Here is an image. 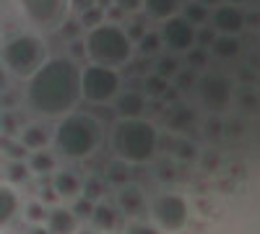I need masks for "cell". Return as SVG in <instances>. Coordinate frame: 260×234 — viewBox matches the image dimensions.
<instances>
[{
	"label": "cell",
	"instance_id": "8992f818",
	"mask_svg": "<svg viewBox=\"0 0 260 234\" xmlns=\"http://www.w3.org/2000/svg\"><path fill=\"white\" fill-rule=\"evenodd\" d=\"M81 91L83 99L91 104H107V102H117L120 91V76L115 68H104V65H91L83 68L81 73Z\"/></svg>",
	"mask_w": 260,
	"mask_h": 234
},
{
	"label": "cell",
	"instance_id": "836d02e7",
	"mask_svg": "<svg viewBox=\"0 0 260 234\" xmlns=\"http://www.w3.org/2000/svg\"><path fill=\"white\" fill-rule=\"evenodd\" d=\"M213 42H216V34H213V31H208V29H198V45H201V50L211 47Z\"/></svg>",
	"mask_w": 260,
	"mask_h": 234
},
{
	"label": "cell",
	"instance_id": "9c48e42d",
	"mask_svg": "<svg viewBox=\"0 0 260 234\" xmlns=\"http://www.w3.org/2000/svg\"><path fill=\"white\" fill-rule=\"evenodd\" d=\"M161 42L172 52H190L198 45V26H192L185 16H175V18L164 21Z\"/></svg>",
	"mask_w": 260,
	"mask_h": 234
},
{
	"label": "cell",
	"instance_id": "7402d4cb",
	"mask_svg": "<svg viewBox=\"0 0 260 234\" xmlns=\"http://www.w3.org/2000/svg\"><path fill=\"white\" fill-rule=\"evenodd\" d=\"M182 16L190 21L192 26H203L206 21L211 18V16H208V8H206L203 3H198V0H190V3L185 6V13H182Z\"/></svg>",
	"mask_w": 260,
	"mask_h": 234
},
{
	"label": "cell",
	"instance_id": "f1b7e54d",
	"mask_svg": "<svg viewBox=\"0 0 260 234\" xmlns=\"http://www.w3.org/2000/svg\"><path fill=\"white\" fill-rule=\"evenodd\" d=\"M161 45H164L161 34H143L141 42H138V50H141V52H156Z\"/></svg>",
	"mask_w": 260,
	"mask_h": 234
},
{
	"label": "cell",
	"instance_id": "60d3db41",
	"mask_svg": "<svg viewBox=\"0 0 260 234\" xmlns=\"http://www.w3.org/2000/svg\"><path fill=\"white\" fill-rule=\"evenodd\" d=\"M76 234H94L91 229H81V231H76Z\"/></svg>",
	"mask_w": 260,
	"mask_h": 234
},
{
	"label": "cell",
	"instance_id": "d6986e66",
	"mask_svg": "<svg viewBox=\"0 0 260 234\" xmlns=\"http://www.w3.org/2000/svg\"><path fill=\"white\" fill-rule=\"evenodd\" d=\"M143 8L148 16L154 18H175L177 8H180V0H143Z\"/></svg>",
	"mask_w": 260,
	"mask_h": 234
},
{
	"label": "cell",
	"instance_id": "83f0119b",
	"mask_svg": "<svg viewBox=\"0 0 260 234\" xmlns=\"http://www.w3.org/2000/svg\"><path fill=\"white\" fill-rule=\"evenodd\" d=\"M83 195L89 198V200H94V203H102V200H99V198L104 195V187H102V182H99L96 177L86 180V185H83Z\"/></svg>",
	"mask_w": 260,
	"mask_h": 234
},
{
	"label": "cell",
	"instance_id": "52a82bcc",
	"mask_svg": "<svg viewBox=\"0 0 260 234\" xmlns=\"http://www.w3.org/2000/svg\"><path fill=\"white\" fill-rule=\"evenodd\" d=\"M154 221L161 231L167 234H177L187 226V219H190V208H187V200L182 195H175V193H167V195H159L154 200Z\"/></svg>",
	"mask_w": 260,
	"mask_h": 234
},
{
	"label": "cell",
	"instance_id": "e0dca14e",
	"mask_svg": "<svg viewBox=\"0 0 260 234\" xmlns=\"http://www.w3.org/2000/svg\"><path fill=\"white\" fill-rule=\"evenodd\" d=\"M91 224H94L99 231H104V234L115 231V229H117V211H115L112 206H107L104 200L96 203V211H94V216H91Z\"/></svg>",
	"mask_w": 260,
	"mask_h": 234
},
{
	"label": "cell",
	"instance_id": "4dcf8cb0",
	"mask_svg": "<svg viewBox=\"0 0 260 234\" xmlns=\"http://www.w3.org/2000/svg\"><path fill=\"white\" fill-rule=\"evenodd\" d=\"M125 234H159V229L146 224V221H133V224H127Z\"/></svg>",
	"mask_w": 260,
	"mask_h": 234
},
{
	"label": "cell",
	"instance_id": "ba28073f",
	"mask_svg": "<svg viewBox=\"0 0 260 234\" xmlns=\"http://www.w3.org/2000/svg\"><path fill=\"white\" fill-rule=\"evenodd\" d=\"M198 99L208 112H224L229 107V99H232V83L226 76L221 73H206L198 78Z\"/></svg>",
	"mask_w": 260,
	"mask_h": 234
},
{
	"label": "cell",
	"instance_id": "8d00e7d4",
	"mask_svg": "<svg viewBox=\"0 0 260 234\" xmlns=\"http://www.w3.org/2000/svg\"><path fill=\"white\" fill-rule=\"evenodd\" d=\"M190 65L192 68L206 65V50H190Z\"/></svg>",
	"mask_w": 260,
	"mask_h": 234
},
{
	"label": "cell",
	"instance_id": "6da1fadb",
	"mask_svg": "<svg viewBox=\"0 0 260 234\" xmlns=\"http://www.w3.org/2000/svg\"><path fill=\"white\" fill-rule=\"evenodd\" d=\"M81 73L83 71H78L71 60H62V57L47 60L29 78V86H26L29 104L37 112L50 115V117L68 115L83 96Z\"/></svg>",
	"mask_w": 260,
	"mask_h": 234
},
{
	"label": "cell",
	"instance_id": "cb8c5ba5",
	"mask_svg": "<svg viewBox=\"0 0 260 234\" xmlns=\"http://www.w3.org/2000/svg\"><path fill=\"white\" fill-rule=\"evenodd\" d=\"M50 214H52V211H47L45 203H37V200H34V203L26 206V219H29L31 224H37V226H39L42 221H50Z\"/></svg>",
	"mask_w": 260,
	"mask_h": 234
},
{
	"label": "cell",
	"instance_id": "ffe728a7",
	"mask_svg": "<svg viewBox=\"0 0 260 234\" xmlns=\"http://www.w3.org/2000/svg\"><path fill=\"white\" fill-rule=\"evenodd\" d=\"M211 52L216 57H221V60H229V57H237V52H240V39L237 37H216V42L211 45Z\"/></svg>",
	"mask_w": 260,
	"mask_h": 234
},
{
	"label": "cell",
	"instance_id": "277c9868",
	"mask_svg": "<svg viewBox=\"0 0 260 234\" xmlns=\"http://www.w3.org/2000/svg\"><path fill=\"white\" fill-rule=\"evenodd\" d=\"M55 146L65 159H83L99 146V125L86 115H68L55 130Z\"/></svg>",
	"mask_w": 260,
	"mask_h": 234
},
{
	"label": "cell",
	"instance_id": "e575fe53",
	"mask_svg": "<svg viewBox=\"0 0 260 234\" xmlns=\"http://www.w3.org/2000/svg\"><path fill=\"white\" fill-rule=\"evenodd\" d=\"M115 6L122 11V13H130V11H138L143 6V0H115Z\"/></svg>",
	"mask_w": 260,
	"mask_h": 234
},
{
	"label": "cell",
	"instance_id": "30bf717a",
	"mask_svg": "<svg viewBox=\"0 0 260 234\" xmlns=\"http://www.w3.org/2000/svg\"><path fill=\"white\" fill-rule=\"evenodd\" d=\"M211 24L213 29L224 34V37H237L242 29H245V16L237 6H219L211 16Z\"/></svg>",
	"mask_w": 260,
	"mask_h": 234
},
{
	"label": "cell",
	"instance_id": "2e32d148",
	"mask_svg": "<svg viewBox=\"0 0 260 234\" xmlns=\"http://www.w3.org/2000/svg\"><path fill=\"white\" fill-rule=\"evenodd\" d=\"M117 200H120L122 211H125V214H130V216H138L141 211H143V206H146V198H143V193H141L136 185H125L120 190Z\"/></svg>",
	"mask_w": 260,
	"mask_h": 234
},
{
	"label": "cell",
	"instance_id": "74e56055",
	"mask_svg": "<svg viewBox=\"0 0 260 234\" xmlns=\"http://www.w3.org/2000/svg\"><path fill=\"white\" fill-rule=\"evenodd\" d=\"M122 169H125V164H117V166L112 169V175H110V177H112V180H120V177H127V175H122Z\"/></svg>",
	"mask_w": 260,
	"mask_h": 234
},
{
	"label": "cell",
	"instance_id": "7c38bea8",
	"mask_svg": "<svg viewBox=\"0 0 260 234\" xmlns=\"http://www.w3.org/2000/svg\"><path fill=\"white\" fill-rule=\"evenodd\" d=\"M115 110H117L120 120H141V115L146 110V96L138 91H122L115 102Z\"/></svg>",
	"mask_w": 260,
	"mask_h": 234
},
{
	"label": "cell",
	"instance_id": "1f68e13d",
	"mask_svg": "<svg viewBox=\"0 0 260 234\" xmlns=\"http://www.w3.org/2000/svg\"><path fill=\"white\" fill-rule=\"evenodd\" d=\"M81 24H86L89 29H96V26H102V11H96V8L86 11V13L81 16Z\"/></svg>",
	"mask_w": 260,
	"mask_h": 234
},
{
	"label": "cell",
	"instance_id": "f546056e",
	"mask_svg": "<svg viewBox=\"0 0 260 234\" xmlns=\"http://www.w3.org/2000/svg\"><path fill=\"white\" fill-rule=\"evenodd\" d=\"M164 91H167V78H161L159 73L151 76V78H146V94H148V96H159V94H164Z\"/></svg>",
	"mask_w": 260,
	"mask_h": 234
},
{
	"label": "cell",
	"instance_id": "8fae6325",
	"mask_svg": "<svg viewBox=\"0 0 260 234\" xmlns=\"http://www.w3.org/2000/svg\"><path fill=\"white\" fill-rule=\"evenodd\" d=\"M18 6L34 24H52L62 11V0H18Z\"/></svg>",
	"mask_w": 260,
	"mask_h": 234
},
{
	"label": "cell",
	"instance_id": "5b68a950",
	"mask_svg": "<svg viewBox=\"0 0 260 234\" xmlns=\"http://www.w3.org/2000/svg\"><path fill=\"white\" fill-rule=\"evenodd\" d=\"M3 62L11 73L21 78H31L47 62V52L34 34H18L3 45Z\"/></svg>",
	"mask_w": 260,
	"mask_h": 234
},
{
	"label": "cell",
	"instance_id": "f35d334b",
	"mask_svg": "<svg viewBox=\"0 0 260 234\" xmlns=\"http://www.w3.org/2000/svg\"><path fill=\"white\" fill-rule=\"evenodd\" d=\"M198 3H203L206 8H211V6H216V8H219V6H221V0H198Z\"/></svg>",
	"mask_w": 260,
	"mask_h": 234
},
{
	"label": "cell",
	"instance_id": "ab89813d",
	"mask_svg": "<svg viewBox=\"0 0 260 234\" xmlns=\"http://www.w3.org/2000/svg\"><path fill=\"white\" fill-rule=\"evenodd\" d=\"M31 234H52V231H50V229H39V226H34Z\"/></svg>",
	"mask_w": 260,
	"mask_h": 234
},
{
	"label": "cell",
	"instance_id": "4316f807",
	"mask_svg": "<svg viewBox=\"0 0 260 234\" xmlns=\"http://www.w3.org/2000/svg\"><path fill=\"white\" fill-rule=\"evenodd\" d=\"M192 120H195V115L190 110H180V112H175L169 117V125L175 127V130H187V127L192 125Z\"/></svg>",
	"mask_w": 260,
	"mask_h": 234
},
{
	"label": "cell",
	"instance_id": "9a60e30c",
	"mask_svg": "<svg viewBox=\"0 0 260 234\" xmlns=\"http://www.w3.org/2000/svg\"><path fill=\"white\" fill-rule=\"evenodd\" d=\"M18 195L13 193V187L11 185H3L0 187V226H8L13 221V216L18 214Z\"/></svg>",
	"mask_w": 260,
	"mask_h": 234
},
{
	"label": "cell",
	"instance_id": "44dd1931",
	"mask_svg": "<svg viewBox=\"0 0 260 234\" xmlns=\"http://www.w3.org/2000/svg\"><path fill=\"white\" fill-rule=\"evenodd\" d=\"M29 169L34 175H50V172H55V159L47 151H34L29 156Z\"/></svg>",
	"mask_w": 260,
	"mask_h": 234
},
{
	"label": "cell",
	"instance_id": "d6a6232c",
	"mask_svg": "<svg viewBox=\"0 0 260 234\" xmlns=\"http://www.w3.org/2000/svg\"><path fill=\"white\" fill-rule=\"evenodd\" d=\"M175 81H177V89H180V91H185V89H192V86H198V83H195V76H192V71H180Z\"/></svg>",
	"mask_w": 260,
	"mask_h": 234
},
{
	"label": "cell",
	"instance_id": "5bb4252c",
	"mask_svg": "<svg viewBox=\"0 0 260 234\" xmlns=\"http://www.w3.org/2000/svg\"><path fill=\"white\" fill-rule=\"evenodd\" d=\"M52 190L57 193V198H78V193L83 190V182L73 172H57L52 180Z\"/></svg>",
	"mask_w": 260,
	"mask_h": 234
},
{
	"label": "cell",
	"instance_id": "d590c367",
	"mask_svg": "<svg viewBox=\"0 0 260 234\" xmlns=\"http://www.w3.org/2000/svg\"><path fill=\"white\" fill-rule=\"evenodd\" d=\"M94 3H96V0H71V8L76 11V13H86V11H91L94 8Z\"/></svg>",
	"mask_w": 260,
	"mask_h": 234
},
{
	"label": "cell",
	"instance_id": "d4e9b609",
	"mask_svg": "<svg viewBox=\"0 0 260 234\" xmlns=\"http://www.w3.org/2000/svg\"><path fill=\"white\" fill-rule=\"evenodd\" d=\"M29 164H24V161H11L8 164V169H6V177H8V182H24L26 177H29Z\"/></svg>",
	"mask_w": 260,
	"mask_h": 234
},
{
	"label": "cell",
	"instance_id": "ac0fdd59",
	"mask_svg": "<svg viewBox=\"0 0 260 234\" xmlns=\"http://www.w3.org/2000/svg\"><path fill=\"white\" fill-rule=\"evenodd\" d=\"M47 143H50V133L42 125H29L21 133V146H26L29 151H42Z\"/></svg>",
	"mask_w": 260,
	"mask_h": 234
},
{
	"label": "cell",
	"instance_id": "484cf974",
	"mask_svg": "<svg viewBox=\"0 0 260 234\" xmlns=\"http://www.w3.org/2000/svg\"><path fill=\"white\" fill-rule=\"evenodd\" d=\"M156 73L161 76V78H177V73H180V65H177V60L175 57H164V60H159L156 62Z\"/></svg>",
	"mask_w": 260,
	"mask_h": 234
},
{
	"label": "cell",
	"instance_id": "4fadbf2b",
	"mask_svg": "<svg viewBox=\"0 0 260 234\" xmlns=\"http://www.w3.org/2000/svg\"><path fill=\"white\" fill-rule=\"evenodd\" d=\"M47 229L52 234H76V214L71 208H52Z\"/></svg>",
	"mask_w": 260,
	"mask_h": 234
},
{
	"label": "cell",
	"instance_id": "3957f363",
	"mask_svg": "<svg viewBox=\"0 0 260 234\" xmlns=\"http://www.w3.org/2000/svg\"><path fill=\"white\" fill-rule=\"evenodd\" d=\"M133 37L117 24H102L89 31L86 37V55L91 57L94 65L104 68H120L133 57Z\"/></svg>",
	"mask_w": 260,
	"mask_h": 234
},
{
	"label": "cell",
	"instance_id": "603a6c76",
	"mask_svg": "<svg viewBox=\"0 0 260 234\" xmlns=\"http://www.w3.org/2000/svg\"><path fill=\"white\" fill-rule=\"evenodd\" d=\"M73 214H76V219H89L91 221V216H94V211H96V203L94 200H89V198H76L73 200Z\"/></svg>",
	"mask_w": 260,
	"mask_h": 234
},
{
	"label": "cell",
	"instance_id": "7a4b0ae2",
	"mask_svg": "<svg viewBox=\"0 0 260 234\" xmlns=\"http://www.w3.org/2000/svg\"><path fill=\"white\" fill-rule=\"evenodd\" d=\"M112 146L115 154L127 164H143L151 161L159 148V133L156 127L141 120H120L112 130Z\"/></svg>",
	"mask_w": 260,
	"mask_h": 234
}]
</instances>
